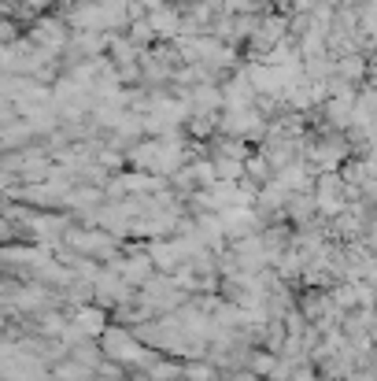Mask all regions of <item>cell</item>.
Wrapping results in <instances>:
<instances>
[{"label": "cell", "mask_w": 377, "mask_h": 381, "mask_svg": "<svg viewBox=\"0 0 377 381\" xmlns=\"http://www.w3.org/2000/svg\"><path fill=\"white\" fill-rule=\"evenodd\" d=\"M156 34H152V26H149V19H141V23H134V26H129V41H134L137 48L141 45H149Z\"/></svg>", "instance_id": "obj_1"}]
</instances>
